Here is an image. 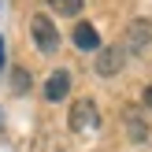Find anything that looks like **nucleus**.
Returning a JSON list of instances; mask_svg holds the SVG:
<instances>
[{
  "mask_svg": "<svg viewBox=\"0 0 152 152\" xmlns=\"http://www.w3.org/2000/svg\"><path fill=\"white\" fill-rule=\"evenodd\" d=\"M30 37H34V48L45 52V56H52V52L59 48V30L52 26L48 15H34V19H30Z\"/></svg>",
  "mask_w": 152,
  "mask_h": 152,
  "instance_id": "nucleus-1",
  "label": "nucleus"
},
{
  "mask_svg": "<svg viewBox=\"0 0 152 152\" xmlns=\"http://www.w3.org/2000/svg\"><path fill=\"white\" fill-rule=\"evenodd\" d=\"M100 126V111H96L93 96H82V100L71 104V130L74 134H93Z\"/></svg>",
  "mask_w": 152,
  "mask_h": 152,
  "instance_id": "nucleus-2",
  "label": "nucleus"
},
{
  "mask_svg": "<svg viewBox=\"0 0 152 152\" xmlns=\"http://www.w3.org/2000/svg\"><path fill=\"white\" fill-rule=\"evenodd\" d=\"M148 45H152V22L148 19H130L126 22V34H123V48L141 56Z\"/></svg>",
  "mask_w": 152,
  "mask_h": 152,
  "instance_id": "nucleus-3",
  "label": "nucleus"
},
{
  "mask_svg": "<svg viewBox=\"0 0 152 152\" xmlns=\"http://www.w3.org/2000/svg\"><path fill=\"white\" fill-rule=\"evenodd\" d=\"M123 63H126V48L123 45H108V48H96L93 71L100 74V78H115V74L123 71Z\"/></svg>",
  "mask_w": 152,
  "mask_h": 152,
  "instance_id": "nucleus-4",
  "label": "nucleus"
},
{
  "mask_svg": "<svg viewBox=\"0 0 152 152\" xmlns=\"http://www.w3.org/2000/svg\"><path fill=\"white\" fill-rule=\"evenodd\" d=\"M67 93H71V71L59 67V71H52L48 82H45V100H48V104H59V100H67Z\"/></svg>",
  "mask_w": 152,
  "mask_h": 152,
  "instance_id": "nucleus-5",
  "label": "nucleus"
},
{
  "mask_svg": "<svg viewBox=\"0 0 152 152\" xmlns=\"http://www.w3.org/2000/svg\"><path fill=\"white\" fill-rule=\"evenodd\" d=\"M71 45H74L78 52H96V48H100V34H96V26L82 19L78 26L71 30Z\"/></svg>",
  "mask_w": 152,
  "mask_h": 152,
  "instance_id": "nucleus-6",
  "label": "nucleus"
},
{
  "mask_svg": "<svg viewBox=\"0 0 152 152\" xmlns=\"http://www.w3.org/2000/svg\"><path fill=\"white\" fill-rule=\"evenodd\" d=\"M123 126H126V137L130 141H148V123L137 115V111H123Z\"/></svg>",
  "mask_w": 152,
  "mask_h": 152,
  "instance_id": "nucleus-7",
  "label": "nucleus"
},
{
  "mask_svg": "<svg viewBox=\"0 0 152 152\" xmlns=\"http://www.w3.org/2000/svg\"><path fill=\"white\" fill-rule=\"evenodd\" d=\"M48 7L56 15H67V19H74V15L86 7V0H48Z\"/></svg>",
  "mask_w": 152,
  "mask_h": 152,
  "instance_id": "nucleus-8",
  "label": "nucleus"
},
{
  "mask_svg": "<svg viewBox=\"0 0 152 152\" xmlns=\"http://www.w3.org/2000/svg\"><path fill=\"white\" fill-rule=\"evenodd\" d=\"M11 89H15V93H26V89H30V74H26V67H15V74H11Z\"/></svg>",
  "mask_w": 152,
  "mask_h": 152,
  "instance_id": "nucleus-9",
  "label": "nucleus"
},
{
  "mask_svg": "<svg viewBox=\"0 0 152 152\" xmlns=\"http://www.w3.org/2000/svg\"><path fill=\"white\" fill-rule=\"evenodd\" d=\"M141 100H145V108L152 111V86H145V93H141Z\"/></svg>",
  "mask_w": 152,
  "mask_h": 152,
  "instance_id": "nucleus-10",
  "label": "nucleus"
},
{
  "mask_svg": "<svg viewBox=\"0 0 152 152\" xmlns=\"http://www.w3.org/2000/svg\"><path fill=\"white\" fill-rule=\"evenodd\" d=\"M0 71H4V37H0Z\"/></svg>",
  "mask_w": 152,
  "mask_h": 152,
  "instance_id": "nucleus-11",
  "label": "nucleus"
}]
</instances>
